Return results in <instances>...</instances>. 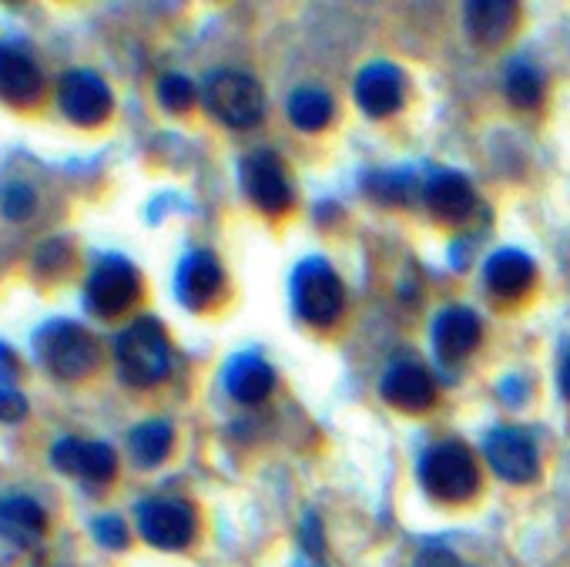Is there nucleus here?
I'll return each instance as SVG.
<instances>
[{
	"mask_svg": "<svg viewBox=\"0 0 570 567\" xmlns=\"http://www.w3.org/2000/svg\"><path fill=\"white\" fill-rule=\"evenodd\" d=\"M171 427L165 420H151V423H141L135 433H131V453L141 467H158L168 450H171Z\"/></svg>",
	"mask_w": 570,
	"mask_h": 567,
	"instance_id": "4be33fe9",
	"label": "nucleus"
},
{
	"mask_svg": "<svg viewBox=\"0 0 570 567\" xmlns=\"http://www.w3.org/2000/svg\"><path fill=\"white\" fill-rule=\"evenodd\" d=\"M513 25L517 4H510V0H473V4H466V31L483 48L507 41Z\"/></svg>",
	"mask_w": 570,
	"mask_h": 567,
	"instance_id": "f3484780",
	"label": "nucleus"
},
{
	"mask_svg": "<svg viewBox=\"0 0 570 567\" xmlns=\"http://www.w3.org/2000/svg\"><path fill=\"white\" fill-rule=\"evenodd\" d=\"M28 413V400L11 387H0V420H21Z\"/></svg>",
	"mask_w": 570,
	"mask_h": 567,
	"instance_id": "c85d7f7f",
	"label": "nucleus"
},
{
	"mask_svg": "<svg viewBox=\"0 0 570 567\" xmlns=\"http://www.w3.org/2000/svg\"><path fill=\"white\" fill-rule=\"evenodd\" d=\"M21 373V363L11 356L8 346H0V387H11V380Z\"/></svg>",
	"mask_w": 570,
	"mask_h": 567,
	"instance_id": "c756f323",
	"label": "nucleus"
},
{
	"mask_svg": "<svg viewBox=\"0 0 570 567\" xmlns=\"http://www.w3.org/2000/svg\"><path fill=\"white\" fill-rule=\"evenodd\" d=\"M38 353H41V363L61 380H85L101 363L98 340L85 326H75V323L45 326L38 336Z\"/></svg>",
	"mask_w": 570,
	"mask_h": 567,
	"instance_id": "7ed1b4c3",
	"label": "nucleus"
},
{
	"mask_svg": "<svg viewBox=\"0 0 570 567\" xmlns=\"http://www.w3.org/2000/svg\"><path fill=\"white\" fill-rule=\"evenodd\" d=\"M480 336H483V326L476 313L463 306L443 310L433 323V346L443 363H460L463 356H470L480 346Z\"/></svg>",
	"mask_w": 570,
	"mask_h": 567,
	"instance_id": "ddd939ff",
	"label": "nucleus"
},
{
	"mask_svg": "<svg viewBox=\"0 0 570 567\" xmlns=\"http://www.w3.org/2000/svg\"><path fill=\"white\" fill-rule=\"evenodd\" d=\"M293 300L303 320L316 323V326H330L340 320L343 306H346V290L340 275L320 262V258H306L296 275H293Z\"/></svg>",
	"mask_w": 570,
	"mask_h": 567,
	"instance_id": "39448f33",
	"label": "nucleus"
},
{
	"mask_svg": "<svg viewBox=\"0 0 570 567\" xmlns=\"http://www.w3.org/2000/svg\"><path fill=\"white\" fill-rule=\"evenodd\" d=\"M0 205H4V215L8 218H28L35 212L38 198H35V192L28 185H11L4 192V198H0Z\"/></svg>",
	"mask_w": 570,
	"mask_h": 567,
	"instance_id": "a878e982",
	"label": "nucleus"
},
{
	"mask_svg": "<svg viewBox=\"0 0 570 567\" xmlns=\"http://www.w3.org/2000/svg\"><path fill=\"white\" fill-rule=\"evenodd\" d=\"M356 101L366 115L373 118H386L403 105V75L396 65L376 61L370 68L360 71L356 78Z\"/></svg>",
	"mask_w": 570,
	"mask_h": 567,
	"instance_id": "4468645a",
	"label": "nucleus"
},
{
	"mask_svg": "<svg viewBox=\"0 0 570 567\" xmlns=\"http://www.w3.org/2000/svg\"><path fill=\"white\" fill-rule=\"evenodd\" d=\"M289 118H293V125H299L306 131H316V128L330 125L333 98L326 91H320V88H299L289 98Z\"/></svg>",
	"mask_w": 570,
	"mask_h": 567,
	"instance_id": "5701e85b",
	"label": "nucleus"
},
{
	"mask_svg": "<svg viewBox=\"0 0 570 567\" xmlns=\"http://www.w3.org/2000/svg\"><path fill=\"white\" fill-rule=\"evenodd\" d=\"M115 360L121 370V380L131 387H155L171 370V346L158 320L141 316L115 340Z\"/></svg>",
	"mask_w": 570,
	"mask_h": 567,
	"instance_id": "f257e3e1",
	"label": "nucleus"
},
{
	"mask_svg": "<svg viewBox=\"0 0 570 567\" xmlns=\"http://www.w3.org/2000/svg\"><path fill=\"white\" fill-rule=\"evenodd\" d=\"M420 567H466V564H460V560L450 557V554H433V557H426Z\"/></svg>",
	"mask_w": 570,
	"mask_h": 567,
	"instance_id": "7c9ffc66",
	"label": "nucleus"
},
{
	"mask_svg": "<svg viewBox=\"0 0 570 567\" xmlns=\"http://www.w3.org/2000/svg\"><path fill=\"white\" fill-rule=\"evenodd\" d=\"M45 527H48V517L38 507V500H31V497H4L0 500V534H4L8 540L31 547L45 537Z\"/></svg>",
	"mask_w": 570,
	"mask_h": 567,
	"instance_id": "aec40b11",
	"label": "nucleus"
},
{
	"mask_svg": "<svg viewBox=\"0 0 570 567\" xmlns=\"http://www.w3.org/2000/svg\"><path fill=\"white\" fill-rule=\"evenodd\" d=\"M55 457V467L65 470V473H75V477H85V480H111L115 470H118V457L108 443H98V440H78V437H65L55 443L51 450Z\"/></svg>",
	"mask_w": 570,
	"mask_h": 567,
	"instance_id": "9b49d317",
	"label": "nucleus"
},
{
	"mask_svg": "<svg viewBox=\"0 0 570 567\" xmlns=\"http://www.w3.org/2000/svg\"><path fill=\"white\" fill-rule=\"evenodd\" d=\"M61 111L75 121V125H101L111 115V88L105 85V78H98L95 71H68L61 78V91H58Z\"/></svg>",
	"mask_w": 570,
	"mask_h": 567,
	"instance_id": "6e6552de",
	"label": "nucleus"
},
{
	"mask_svg": "<svg viewBox=\"0 0 570 567\" xmlns=\"http://www.w3.org/2000/svg\"><path fill=\"white\" fill-rule=\"evenodd\" d=\"M560 393L570 400V356H567V363L560 366Z\"/></svg>",
	"mask_w": 570,
	"mask_h": 567,
	"instance_id": "2f4dec72",
	"label": "nucleus"
},
{
	"mask_svg": "<svg viewBox=\"0 0 570 567\" xmlns=\"http://www.w3.org/2000/svg\"><path fill=\"white\" fill-rule=\"evenodd\" d=\"M225 390L238 403H262L272 390V366L252 353H242L225 370Z\"/></svg>",
	"mask_w": 570,
	"mask_h": 567,
	"instance_id": "412c9836",
	"label": "nucleus"
},
{
	"mask_svg": "<svg viewBox=\"0 0 570 567\" xmlns=\"http://www.w3.org/2000/svg\"><path fill=\"white\" fill-rule=\"evenodd\" d=\"M483 278L497 296L510 300V296H520L533 286V262H530V255H523L517 248H500L487 258Z\"/></svg>",
	"mask_w": 570,
	"mask_h": 567,
	"instance_id": "a211bd4d",
	"label": "nucleus"
},
{
	"mask_svg": "<svg viewBox=\"0 0 570 567\" xmlns=\"http://www.w3.org/2000/svg\"><path fill=\"white\" fill-rule=\"evenodd\" d=\"M141 293V278L131 262L105 258L88 278V306L98 316H121Z\"/></svg>",
	"mask_w": 570,
	"mask_h": 567,
	"instance_id": "423d86ee",
	"label": "nucleus"
},
{
	"mask_svg": "<svg viewBox=\"0 0 570 567\" xmlns=\"http://www.w3.org/2000/svg\"><path fill=\"white\" fill-rule=\"evenodd\" d=\"M540 91H543L540 75H537L527 61H513V65L507 68V98H510V105H517V108H533V105L540 101Z\"/></svg>",
	"mask_w": 570,
	"mask_h": 567,
	"instance_id": "b1692460",
	"label": "nucleus"
},
{
	"mask_svg": "<svg viewBox=\"0 0 570 567\" xmlns=\"http://www.w3.org/2000/svg\"><path fill=\"white\" fill-rule=\"evenodd\" d=\"M158 101L168 111H185L195 101V88H191V81L185 75H165L158 81Z\"/></svg>",
	"mask_w": 570,
	"mask_h": 567,
	"instance_id": "393cba45",
	"label": "nucleus"
},
{
	"mask_svg": "<svg viewBox=\"0 0 570 567\" xmlns=\"http://www.w3.org/2000/svg\"><path fill=\"white\" fill-rule=\"evenodd\" d=\"M178 300L188 310H205L218 293H222V265L212 252H191L181 258L178 275H175Z\"/></svg>",
	"mask_w": 570,
	"mask_h": 567,
	"instance_id": "f8f14e48",
	"label": "nucleus"
},
{
	"mask_svg": "<svg viewBox=\"0 0 570 567\" xmlns=\"http://www.w3.org/2000/svg\"><path fill=\"white\" fill-rule=\"evenodd\" d=\"M138 530L148 544L161 550H178L195 534V514L185 500L155 497L138 507Z\"/></svg>",
	"mask_w": 570,
	"mask_h": 567,
	"instance_id": "0eeeda50",
	"label": "nucleus"
},
{
	"mask_svg": "<svg viewBox=\"0 0 570 567\" xmlns=\"http://www.w3.org/2000/svg\"><path fill=\"white\" fill-rule=\"evenodd\" d=\"M45 91V75L31 55L0 45V98L11 105H31Z\"/></svg>",
	"mask_w": 570,
	"mask_h": 567,
	"instance_id": "2eb2a0df",
	"label": "nucleus"
},
{
	"mask_svg": "<svg viewBox=\"0 0 570 567\" xmlns=\"http://www.w3.org/2000/svg\"><path fill=\"white\" fill-rule=\"evenodd\" d=\"M376 195H380V198H390V202L410 198V195H413V175H406V172L380 175V178H376Z\"/></svg>",
	"mask_w": 570,
	"mask_h": 567,
	"instance_id": "bb28decb",
	"label": "nucleus"
},
{
	"mask_svg": "<svg viewBox=\"0 0 570 567\" xmlns=\"http://www.w3.org/2000/svg\"><path fill=\"white\" fill-rule=\"evenodd\" d=\"M205 105L208 111L232 125V128H252L262 121L265 111V95L258 88L255 78L242 75V71H215L205 81Z\"/></svg>",
	"mask_w": 570,
	"mask_h": 567,
	"instance_id": "20e7f679",
	"label": "nucleus"
},
{
	"mask_svg": "<svg viewBox=\"0 0 570 567\" xmlns=\"http://www.w3.org/2000/svg\"><path fill=\"white\" fill-rule=\"evenodd\" d=\"M426 205L440 222H460V218H466L473 212L476 195H473V185L463 175L443 172L426 185Z\"/></svg>",
	"mask_w": 570,
	"mask_h": 567,
	"instance_id": "6ab92c4d",
	"label": "nucleus"
},
{
	"mask_svg": "<svg viewBox=\"0 0 570 567\" xmlns=\"http://www.w3.org/2000/svg\"><path fill=\"white\" fill-rule=\"evenodd\" d=\"M95 537L105 547H125L128 544V527H125L121 517H98L95 520Z\"/></svg>",
	"mask_w": 570,
	"mask_h": 567,
	"instance_id": "cd10ccee",
	"label": "nucleus"
},
{
	"mask_svg": "<svg viewBox=\"0 0 570 567\" xmlns=\"http://www.w3.org/2000/svg\"><path fill=\"white\" fill-rule=\"evenodd\" d=\"M383 397L406 413H420L433 403L436 387L420 363H393L383 377Z\"/></svg>",
	"mask_w": 570,
	"mask_h": 567,
	"instance_id": "dca6fc26",
	"label": "nucleus"
},
{
	"mask_svg": "<svg viewBox=\"0 0 570 567\" xmlns=\"http://www.w3.org/2000/svg\"><path fill=\"white\" fill-rule=\"evenodd\" d=\"M420 477H423V487L436 500H446V504L470 500L480 487V470L473 463V453L456 440H446L426 450L420 463Z\"/></svg>",
	"mask_w": 570,
	"mask_h": 567,
	"instance_id": "f03ea898",
	"label": "nucleus"
},
{
	"mask_svg": "<svg viewBox=\"0 0 570 567\" xmlns=\"http://www.w3.org/2000/svg\"><path fill=\"white\" fill-rule=\"evenodd\" d=\"M483 450H487L490 467L503 480H510V483H530L537 477V450L527 440V433H520L513 427H497L493 433H487Z\"/></svg>",
	"mask_w": 570,
	"mask_h": 567,
	"instance_id": "9d476101",
	"label": "nucleus"
},
{
	"mask_svg": "<svg viewBox=\"0 0 570 567\" xmlns=\"http://www.w3.org/2000/svg\"><path fill=\"white\" fill-rule=\"evenodd\" d=\"M242 185H245L248 198L268 215H278L293 205L289 175H285L282 162L268 151H255L242 162Z\"/></svg>",
	"mask_w": 570,
	"mask_h": 567,
	"instance_id": "1a4fd4ad",
	"label": "nucleus"
}]
</instances>
